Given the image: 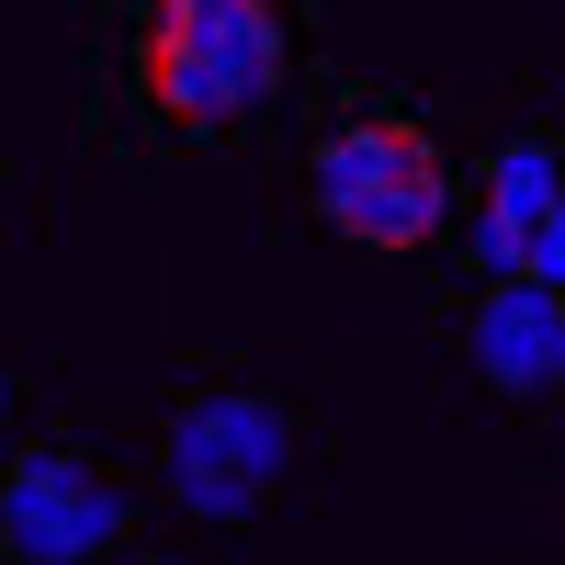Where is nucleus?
Here are the masks:
<instances>
[{
    "label": "nucleus",
    "instance_id": "nucleus-1",
    "mask_svg": "<svg viewBox=\"0 0 565 565\" xmlns=\"http://www.w3.org/2000/svg\"><path fill=\"white\" fill-rule=\"evenodd\" d=\"M282 79H295L282 0H136L125 23V103L170 148L260 125L282 103Z\"/></svg>",
    "mask_w": 565,
    "mask_h": 565
},
{
    "label": "nucleus",
    "instance_id": "nucleus-3",
    "mask_svg": "<svg viewBox=\"0 0 565 565\" xmlns=\"http://www.w3.org/2000/svg\"><path fill=\"white\" fill-rule=\"evenodd\" d=\"M306 215L328 226V238L373 249V260L430 249L441 226H452V159H441V136L418 125V114H396V103L340 114L306 148Z\"/></svg>",
    "mask_w": 565,
    "mask_h": 565
},
{
    "label": "nucleus",
    "instance_id": "nucleus-2",
    "mask_svg": "<svg viewBox=\"0 0 565 565\" xmlns=\"http://www.w3.org/2000/svg\"><path fill=\"white\" fill-rule=\"evenodd\" d=\"M306 476V407L260 373H193L159 418V498L204 532H238Z\"/></svg>",
    "mask_w": 565,
    "mask_h": 565
},
{
    "label": "nucleus",
    "instance_id": "nucleus-9",
    "mask_svg": "<svg viewBox=\"0 0 565 565\" xmlns=\"http://www.w3.org/2000/svg\"><path fill=\"white\" fill-rule=\"evenodd\" d=\"M0 204H12V170H0Z\"/></svg>",
    "mask_w": 565,
    "mask_h": 565
},
{
    "label": "nucleus",
    "instance_id": "nucleus-10",
    "mask_svg": "<svg viewBox=\"0 0 565 565\" xmlns=\"http://www.w3.org/2000/svg\"><path fill=\"white\" fill-rule=\"evenodd\" d=\"M0 565H12V543H0Z\"/></svg>",
    "mask_w": 565,
    "mask_h": 565
},
{
    "label": "nucleus",
    "instance_id": "nucleus-5",
    "mask_svg": "<svg viewBox=\"0 0 565 565\" xmlns=\"http://www.w3.org/2000/svg\"><path fill=\"white\" fill-rule=\"evenodd\" d=\"M463 362H476L487 396L554 407L565 396V295L554 282H476L463 295Z\"/></svg>",
    "mask_w": 565,
    "mask_h": 565
},
{
    "label": "nucleus",
    "instance_id": "nucleus-6",
    "mask_svg": "<svg viewBox=\"0 0 565 565\" xmlns=\"http://www.w3.org/2000/svg\"><path fill=\"white\" fill-rule=\"evenodd\" d=\"M554 215H565V136H498L476 170V271L521 282Z\"/></svg>",
    "mask_w": 565,
    "mask_h": 565
},
{
    "label": "nucleus",
    "instance_id": "nucleus-8",
    "mask_svg": "<svg viewBox=\"0 0 565 565\" xmlns=\"http://www.w3.org/2000/svg\"><path fill=\"white\" fill-rule=\"evenodd\" d=\"M136 565H193V554H136Z\"/></svg>",
    "mask_w": 565,
    "mask_h": 565
},
{
    "label": "nucleus",
    "instance_id": "nucleus-7",
    "mask_svg": "<svg viewBox=\"0 0 565 565\" xmlns=\"http://www.w3.org/2000/svg\"><path fill=\"white\" fill-rule=\"evenodd\" d=\"M12 407H23V385H12V362H0V452H12Z\"/></svg>",
    "mask_w": 565,
    "mask_h": 565
},
{
    "label": "nucleus",
    "instance_id": "nucleus-4",
    "mask_svg": "<svg viewBox=\"0 0 565 565\" xmlns=\"http://www.w3.org/2000/svg\"><path fill=\"white\" fill-rule=\"evenodd\" d=\"M136 532V498L103 452L79 441H12L0 452V543H12V565H114Z\"/></svg>",
    "mask_w": 565,
    "mask_h": 565
}]
</instances>
